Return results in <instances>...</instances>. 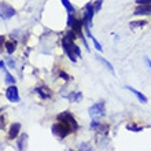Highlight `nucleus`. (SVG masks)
<instances>
[{
  "mask_svg": "<svg viewBox=\"0 0 151 151\" xmlns=\"http://www.w3.org/2000/svg\"><path fill=\"white\" fill-rule=\"evenodd\" d=\"M58 121H59V122H56L52 125V133L55 136H58V137H62V139H63L70 132L77 131V128H74V125H73L70 121H68V119L58 118Z\"/></svg>",
  "mask_w": 151,
  "mask_h": 151,
  "instance_id": "obj_1",
  "label": "nucleus"
},
{
  "mask_svg": "<svg viewBox=\"0 0 151 151\" xmlns=\"http://www.w3.org/2000/svg\"><path fill=\"white\" fill-rule=\"evenodd\" d=\"M62 45H63V50L65 52L68 54V56L70 58V60L72 62H76V56H80L81 55V51H80V48L76 45V44H73V41H70V40H66L63 39L62 40Z\"/></svg>",
  "mask_w": 151,
  "mask_h": 151,
  "instance_id": "obj_2",
  "label": "nucleus"
},
{
  "mask_svg": "<svg viewBox=\"0 0 151 151\" xmlns=\"http://www.w3.org/2000/svg\"><path fill=\"white\" fill-rule=\"evenodd\" d=\"M15 15V10L7 3H0V18L3 19H10Z\"/></svg>",
  "mask_w": 151,
  "mask_h": 151,
  "instance_id": "obj_3",
  "label": "nucleus"
},
{
  "mask_svg": "<svg viewBox=\"0 0 151 151\" xmlns=\"http://www.w3.org/2000/svg\"><path fill=\"white\" fill-rule=\"evenodd\" d=\"M89 115L92 118H98V117H103L104 115V103L103 102H99V103H95L93 106L89 107L88 110Z\"/></svg>",
  "mask_w": 151,
  "mask_h": 151,
  "instance_id": "obj_4",
  "label": "nucleus"
},
{
  "mask_svg": "<svg viewBox=\"0 0 151 151\" xmlns=\"http://www.w3.org/2000/svg\"><path fill=\"white\" fill-rule=\"evenodd\" d=\"M95 15V8H93V4H87L85 6V17H84V21H87L88 28L92 26V18Z\"/></svg>",
  "mask_w": 151,
  "mask_h": 151,
  "instance_id": "obj_5",
  "label": "nucleus"
},
{
  "mask_svg": "<svg viewBox=\"0 0 151 151\" xmlns=\"http://www.w3.org/2000/svg\"><path fill=\"white\" fill-rule=\"evenodd\" d=\"M6 96L10 102H19V93H18V88L11 85L10 88H7L6 91Z\"/></svg>",
  "mask_w": 151,
  "mask_h": 151,
  "instance_id": "obj_6",
  "label": "nucleus"
},
{
  "mask_svg": "<svg viewBox=\"0 0 151 151\" xmlns=\"http://www.w3.org/2000/svg\"><path fill=\"white\" fill-rule=\"evenodd\" d=\"M83 25H84V19H76L72 25V30L76 35H78L81 39H85V37L83 36Z\"/></svg>",
  "mask_w": 151,
  "mask_h": 151,
  "instance_id": "obj_7",
  "label": "nucleus"
},
{
  "mask_svg": "<svg viewBox=\"0 0 151 151\" xmlns=\"http://www.w3.org/2000/svg\"><path fill=\"white\" fill-rule=\"evenodd\" d=\"M135 15H151V4H143L135 11Z\"/></svg>",
  "mask_w": 151,
  "mask_h": 151,
  "instance_id": "obj_8",
  "label": "nucleus"
},
{
  "mask_svg": "<svg viewBox=\"0 0 151 151\" xmlns=\"http://www.w3.org/2000/svg\"><path fill=\"white\" fill-rule=\"evenodd\" d=\"M19 129H21L19 124H12L11 128H10V131H8V137H10V139H15V137H18Z\"/></svg>",
  "mask_w": 151,
  "mask_h": 151,
  "instance_id": "obj_9",
  "label": "nucleus"
},
{
  "mask_svg": "<svg viewBox=\"0 0 151 151\" xmlns=\"http://www.w3.org/2000/svg\"><path fill=\"white\" fill-rule=\"evenodd\" d=\"M91 128L92 129H96V131H100L102 133H107V131H109V127L106 124H99V122H96V121H92Z\"/></svg>",
  "mask_w": 151,
  "mask_h": 151,
  "instance_id": "obj_10",
  "label": "nucleus"
},
{
  "mask_svg": "<svg viewBox=\"0 0 151 151\" xmlns=\"http://www.w3.org/2000/svg\"><path fill=\"white\" fill-rule=\"evenodd\" d=\"M128 91H131L132 93H133V95H135L136 98H137V99L142 102V103H147V98H146V96H144L142 92L137 91V89H135V88H132V87H128Z\"/></svg>",
  "mask_w": 151,
  "mask_h": 151,
  "instance_id": "obj_11",
  "label": "nucleus"
},
{
  "mask_svg": "<svg viewBox=\"0 0 151 151\" xmlns=\"http://www.w3.org/2000/svg\"><path fill=\"white\" fill-rule=\"evenodd\" d=\"M37 93H39V95L41 96L43 99H48V98H50V96L52 95L51 91H50V89H48L47 87H40L39 89H37Z\"/></svg>",
  "mask_w": 151,
  "mask_h": 151,
  "instance_id": "obj_12",
  "label": "nucleus"
},
{
  "mask_svg": "<svg viewBox=\"0 0 151 151\" xmlns=\"http://www.w3.org/2000/svg\"><path fill=\"white\" fill-rule=\"evenodd\" d=\"M26 139H28L26 135H21L19 137H18V144H17L18 150H24L25 148V146H26Z\"/></svg>",
  "mask_w": 151,
  "mask_h": 151,
  "instance_id": "obj_13",
  "label": "nucleus"
},
{
  "mask_svg": "<svg viewBox=\"0 0 151 151\" xmlns=\"http://www.w3.org/2000/svg\"><path fill=\"white\" fill-rule=\"evenodd\" d=\"M17 48V41H6V50H7V54H12Z\"/></svg>",
  "mask_w": 151,
  "mask_h": 151,
  "instance_id": "obj_14",
  "label": "nucleus"
},
{
  "mask_svg": "<svg viewBox=\"0 0 151 151\" xmlns=\"http://www.w3.org/2000/svg\"><path fill=\"white\" fill-rule=\"evenodd\" d=\"M81 98H83L81 92H72V93L68 96V99L72 100V102H80V100H81Z\"/></svg>",
  "mask_w": 151,
  "mask_h": 151,
  "instance_id": "obj_15",
  "label": "nucleus"
},
{
  "mask_svg": "<svg viewBox=\"0 0 151 151\" xmlns=\"http://www.w3.org/2000/svg\"><path fill=\"white\" fill-rule=\"evenodd\" d=\"M87 35H88V37H91V39H92V41H93V44H95V48H96V50H98V51H102L103 48H102V45L99 44V41H98V40H96L95 37H93L91 33H89V28L87 29Z\"/></svg>",
  "mask_w": 151,
  "mask_h": 151,
  "instance_id": "obj_16",
  "label": "nucleus"
},
{
  "mask_svg": "<svg viewBox=\"0 0 151 151\" xmlns=\"http://www.w3.org/2000/svg\"><path fill=\"white\" fill-rule=\"evenodd\" d=\"M96 59L99 60V62H102V63H103L104 66H106V68H107L109 70H110V72H111L113 74H114V69H113V66H111V65H110V63H109L107 60H106V59H103V58H100V56H98V58H96Z\"/></svg>",
  "mask_w": 151,
  "mask_h": 151,
  "instance_id": "obj_17",
  "label": "nucleus"
},
{
  "mask_svg": "<svg viewBox=\"0 0 151 151\" xmlns=\"http://www.w3.org/2000/svg\"><path fill=\"white\" fill-rule=\"evenodd\" d=\"M62 4L66 7V10H68L69 12H74V7L70 4V1H69V0H62Z\"/></svg>",
  "mask_w": 151,
  "mask_h": 151,
  "instance_id": "obj_18",
  "label": "nucleus"
},
{
  "mask_svg": "<svg viewBox=\"0 0 151 151\" xmlns=\"http://www.w3.org/2000/svg\"><path fill=\"white\" fill-rule=\"evenodd\" d=\"M4 72H6V83H8V84H14V83H15V78H14V77H12V76L7 72V69H6Z\"/></svg>",
  "mask_w": 151,
  "mask_h": 151,
  "instance_id": "obj_19",
  "label": "nucleus"
},
{
  "mask_svg": "<svg viewBox=\"0 0 151 151\" xmlns=\"http://www.w3.org/2000/svg\"><path fill=\"white\" fill-rule=\"evenodd\" d=\"M146 24H147L146 21H136V22H131V26L132 28H137V26H143Z\"/></svg>",
  "mask_w": 151,
  "mask_h": 151,
  "instance_id": "obj_20",
  "label": "nucleus"
},
{
  "mask_svg": "<svg viewBox=\"0 0 151 151\" xmlns=\"http://www.w3.org/2000/svg\"><path fill=\"white\" fill-rule=\"evenodd\" d=\"M3 48H6V37L0 36V52L3 51Z\"/></svg>",
  "mask_w": 151,
  "mask_h": 151,
  "instance_id": "obj_21",
  "label": "nucleus"
},
{
  "mask_svg": "<svg viewBox=\"0 0 151 151\" xmlns=\"http://www.w3.org/2000/svg\"><path fill=\"white\" fill-rule=\"evenodd\" d=\"M127 129L133 131V132H140L142 131V127H132V125H127Z\"/></svg>",
  "mask_w": 151,
  "mask_h": 151,
  "instance_id": "obj_22",
  "label": "nucleus"
},
{
  "mask_svg": "<svg viewBox=\"0 0 151 151\" xmlns=\"http://www.w3.org/2000/svg\"><path fill=\"white\" fill-rule=\"evenodd\" d=\"M100 7H102V0H98V1L93 4V8H95V11H99Z\"/></svg>",
  "mask_w": 151,
  "mask_h": 151,
  "instance_id": "obj_23",
  "label": "nucleus"
},
{
  "mask_svg": "<svg viewBox=\"0 0 151 151\" xmlns=\"http://www.w3.org/2000/svg\"><path fill=\"white\" fill-rule=\"evenodd\" d=\"M136 3L137 4H151V0H136Z\"/></svg>",
  "mask_w": 151,
  "mask_h": 151,
  "instance_id": "obj_24",
  "label": "nucleus"
},
{
  "mask_svg": "<svg viewBox=\"0 0 151 151\" xmlns=\"http://www.w3.org/2000/svg\"><path fill=\"white\" fill-rule=\"evenodd\" d=\"M59 76L62 77V78H65V80H69V78H70V77H69V76L63 72V70H62V72H59Z\"/></svg>",
  "mask_w": 151,
  "mask_h": 151,
  "instance_id": "obj_25",
  "label": "nucleus"
},
{
  "mask_svg": "<svg viewBox=\"0 0 151 151\" xmlns=\"http://www.w3.org/2000/svg\"><path fill=\"white\" fill-rule=\"evenodd\" d=\"M0 128H4V115H0Z\"/></svg>",
  "mask_w": 151,
  "mask_h": 151,
  "instance_id": "obj_26",
  "label": "nucleus"
},
{
  "mask_svg": "<svg viewBox=\"0 0 151 151\" xmlns=\"http://www.w3.org/2000/svg\"><path fill=\"white\" fill-rule=\"evenodd\" d=\"M7 63L10 65V68H14V66H15V63H14V60L12 59H7Z\"/></svg>",
  "mask_w": 151,
  "mask_h": 151,
  "instance_id": "obj_27",
  "label": "nucleus"
},
{
  "mask_svg": "<svg viewBox=\"0 0 151 151\" xmlns=\"http://www.w3.org/2000/svg\"><path fill=\"white\" fill-rule=\"evenodd\" d=\"M83 148H85V150H89V147H88L87 144H81V146H80V150H83Z\"/></svg>",
  "mask_w": 151,
  "mask_h": 151,
  "instance_id": "obj_28",
  "label": "nucleus"
},
{
  "mask_svg": "<svg viewBox=\"0 0 151 151\" xmlns=\"http://www.w3.org/2000/svg\"><path fill=\"white\" fill-rule=\"evenodd\" d=\"M146 63H147L148 66H150V69H151V60L148 59V58H146Z\"/></svg>",
  "mask_w": 151,
  "mask_h": 151,
  "instance_id": "obj_29",
  "label": "nucleus"
}]
</instances>
